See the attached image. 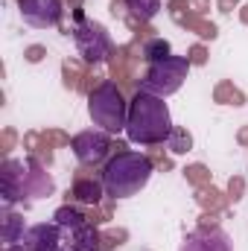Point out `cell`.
I'll return each mask as SVG.
<instances>
[{
	"label": "cell",
	"instance_id": "23",
	"mask_svg": "<svg viewBox=\"0 0 248 251\" xmlns=\"http://www.w3.org/2000/svg\"><path fill=\"white\" fill-rule=\"evenodd\" d=\"M167 149L173 152V155H184L193 149V134L187 131L184 126H173V131H170V137H167Z\"/></svg>",
	"mask_w": 248,
	"mask_h": 251
},
{
	"label": "cell",
	"instance_id": "20",
	"mask_svg": "<svg viewBox=\"0 0 248 251\" xmlns=\"http://www.w3.org/2000/svg\"><path fill=\"white\" fill-rule=\"evenodd\" d=\"M140 53H143V59H146L149 64H155V62H164V59H170V56H173V47H170V41H167V38H158V35H152V38H146V41H143Z\"/></svg>",
	"mask_w": 248,
	"mask_h": 251
},
{
	"label": "cell",
	"instance_id": "19",
	"mask_svg": "<svg viewBox=\"0 0 248 251\" xmlns=\"http://www.w3.org/2000/svg\"><path fill=\"white\" fill-rule=\"evenodd\" d=\"M24 216L21 213H12L9 207H6V213H3V243L6 246H18V243H24Z\"/></svg>",
	"mask_w": 248,
	"mask_h": 251
},
{
	"label": "cell",
	"instance_id": "35",
	"mask_svg": "<svg viewBox=\"0 0 248 251\" xmlns=\"http://www.w3.org/2000/svg\"><path fill=\"white\" fill-rule=\"evenodd\" d=\"M216 6H219L222 15H231L234 9H240V0H216Z\"/></svg>",
	"mask_w": 248,
	"mask_h": 251
},
{
	"label": "cell",
	"instance_id": "2",
	"mask_svg": "<svg viewBox=\"0 0 248 251\" xmlns=\"http://www.w3.org/2000/svg\"><path fill=\"white\" fill-rule=\"evenodd\" d=\"M152 170H155V164H152L149 155L128 152V149H125V152H117V155L105 164V170H102L105 193H108L111 199H128V196L140 193V190L149 184Z\"/></svg>",
	"mask_w": 248,
	"mask_h": 251
},
{
	"label": "cell",
	"instance_id": "10",
	"mask_svg": "<svg viewBox=\"0 0 248 251\" xmlns=\"http://www.w3.org/2000/svg\"><path fill=\"white\" fill-rule=\"evenodd\" d=\"M178 251H231V240L222 228H196L184 237Z\"/></svg>",
	"mask_w": 248,
	"mask_h": 251
},
{
	"label": "cell",
	"instance_id": "12",
	"mask_svg": "<svg viewBox=\"0 0 248 251\" xmlns=\"http://www.w3.org/2000/svg\"><path fill=\"white\" fill-rule=\"evenodd\" d=\"M102 196H105V184L102 181H97V178H91V176H76V181H73V187L67 193V199L70 201H79V204H99L102 201Z\"/></svg>",
	"mask_w": 248,
	"mask_h": 251
},
{
	"label": "cell",
	"instance_id": "40",
	"mask_svg": "<svg viewBox=\"0 0 248 251\" xmlns=\"http://www.w3.org/2000/svg\"><path fill=\"white\" fill-rule=\"evenodd\" d=\"M3 251H26V246H6Z\"/></svg>",
	"mask_w": 248,
	"mask_h": 251
},
{
	"label": "cell",
	"instance_id": "30",
	"mask_svg": "<svg viewBox=\"0 0 248 251\" xmlns=\"http://www.w3.org/2000/svg\"><path fill=\"white\" fill-rule=\"evenodd\" d=\"M187 59H190V64H207V59H210V53H207V47L204 44H193L190 50H187Z\"/></svg>",
	"mask_w": 248,
	"mask_h": 251
},
{
	"label": "cell",
	"instance_id": "5",
	"mask_svg": "<svg viewBox=\"0 0 248 251\" xmlns=\"http://www.w3.org/2000/svg\"><path fill=\"white\" fill-rule=\"evenodd\" d=\"M73 41H76V47H79V56L85 59L88 64H97V62H105V59H111V38H108V32H105V26L102 24H97V21H88V18H82V21H76L73 24Z\"/></svg>",
	"mask_w": 248,
	"mask_h": 251
},
{
	"label": "cell",
	"instance_id": "13",
	"mask_svg": "<svg viewBox=\"0 0 248 251\" xmlns=\"http://www.w3.org/2000/svg\"><path fill=\"white\" fill-rule=\"evenodd\" d=\"M53 178L47 176V167L38 164L35 158H26V193L32 199H41V196H53Z\"/></svg>",
	"mask_w": 248,
	"mask_h": 251
},
{
	"label": "cell",
	"instance_id": "17",
	"mask_svg": "<svg viewBox=\"0 0 248 251\" xmlns=\"http://www.w3.org/2000/svg\"><path fill=\"white\" fill-rule=\"evenodd\" d=\"M213 102H219V105H246V94L231 82V79H222V82H216V88H213Z\"/></svg>",
	"mask_w": 248,
	"mask_h": 251
},
{
	"label": "cell",
	"instance_id": "18",
	"mask_svg": "<svg viewBox=\"0 0 248 251\" xmlns=\"http://www.w3.org/2000/svg\"><path fill=\"white\" fill-rule=\"evenodd\" d=\"M62 79H64V88L67 91H82L85 79H88V70L79 59H64L62 62Z\"/></svg>",
	"mask_w": 248,
	"mask_h": 251
},
{
	"label": "cell",
	"instance_id": "38",
	"mask_svg": "<svg viewBox=\"0 0 248 251\" xmlns=\"http://www.w3.org/2000/svg\"><path fill=\"white\" fill-rule=\"evenodd\" d=\"M240 21H243V24H248V3L240 9Z\"/></svg>",
	"mask_w": 248,
	"mask_h": 251
},
{
	"label": "cell",
	"instance_id": "28",
	"mask_svg": "<svg viewBox=\"0 0 248 251\" xmlns=\"http://www.w3.org/2000/svg\"><path fill=\"white\" fill-rule=\"evenodd\" d=\"M243 196H246V178H243V176H231V178H228V201L237 204Z\"/></svg>",
	"mask_w": 248,
	"mask_h": 251
},
{
	"label": "cell",
	"instance_id": "16",
	"mask_svg": "<svg viewBox=\"0 0 248 251\" xmlns=\"http://www.w3.org/2000/svg\"><path fill=\"white\" fill-rule=\"evenodd\" d=\"M102 249V234L97 231V225H82L79 231H73L70 251H99Z\"/></svg>",
	"mask_w": 248,
	"mask_h": 251
},
{
	"label": "cell",
	"instance_id": "9",
	"mask_svg": "<svg viewBox=\"0 0 248 251\" xmlns=\"http://www.w3.org/2000/svg\"><path fill=\"white\" fill-rule=\"evenodd\" d=\"M0 193H3V204H15L21 199H26V164L24 161H12L6 158L3 170H0Z\"/></svg>",
	"mask_w": 248,
	"mask_h": 251
},
{
	"label": "cell",
	"instance_id": "1",
	"mask_svg": "<svg viewBox=\"0 0 248 251\" xmlns=\"http://www.w3.org/2000/svg\"><path fill=\"white\" fill-rule=\"evenodd\" d=\"M170 131H173V120L164 97L137 91L128 102V123H125L128 140L140 146H158V143H167Z\"/></svg>",
	"mask_w": 248,
	"mask_h": 251
},
{
	"label": "cell",
	"instance_id": "32",
	"mask_svg": "<svg viewBox=\"0 0 248 251\" xmlns=\"http://www.w3.org/2000/svg\"><path fill=\"white\" fill-rule=\"evenodd\" d=\"M15 140H18L15 128H3V137H0V149H3V155H9V152L15 149Z\"/></svg>",
	"mask_w": 248,
	"mask_h": 251
},
{
	"label": "cell",
	"instance_id": "41",
	"mask_svg": "<svg viewBox=\"0 0 248 251\" xmlns=\"http://www.w3.org/2000/svg\"><path fill=\"white\" fill-rule=\"evenodd\" d=\"M53 251H62V249H53Z\"/></svg>",
	"mask_w": 248,
	"mask_h": 251
},
{
	"label": "cell",
	"instance_id": "27",
	"mask_svg": "<svg viewBox=\"0 0 248 251\" xmlns=\"http://www.w3.org/2000/svg\"><path fill=\"white\" fill-rule=\"evenodd\" d=\"M167 12H170V18L175 24H181L187 15L193 12V6H190V0H167Z\"/></svg>",
	"mask_w": 248,
	"mask_h": 251
},
{
	"label": "cell",
	"instance_id": "4",
	"mask_svg": "<svg viewBox=\"0 0 248 251\" xmlns=\"http://www.w3.org/2000/svg\"><path fill=\"white\" fill-rule=\"evenodd\" d=\"M190 59L187 56H170L164 62L149 64V70L140 79V91L155 94V97H170L184 85L187 73H190Z\"/></svg>",
	"mask_w": 248,
	"mask_h": 251
},
{
	"label": "cell",
	"instance_id": "22",
	"mask_svg": "<svg viewBox=\"0 0 248 251\" xmlns=\"http://www.w3.org/2000/svg\"><path fill=\"white\" fill-rule=\"evenodd\" d=\"M178 26H184L187 32H196L198 38H204V41H213L216 35H219V29H216V24H210V21H204L201 15H196V12H190L184 21L178 24Z\"/></svg>",
	"mask_w": 248,
	"mask_h": 251
},
{
	"label": "cell",
	"instance_id": "33",
	"mask_svg": "<svg viewBox=\"0 0 248 251\" xmlns=\"http://www.w3.org/2000/svg\"><path fill=\"white\" fill-rule=\"evenodd\" d=\"M149 158H152V164H155L158 170H173V161L164 155V149H152V152H149Z\"/></svg>",
	"mask_w": 248,
	"mask_h": 251
},
{
	"label": "cell",
	"instance_id": "21",
	"mask_svg": "<svg viewBox=\"0 0 248 251\" xmlns=\"http://www.w3.org/2000/svg\"><path fill=\"white\" fill-rule=\"evenodd\" d=\"M53 219H56V225L70 228V231H79L82 225H88V213L79 210V207H73V204H62V207L53 213Z\"/></svg>",
	"mask_w": 248,
	"mask_h": 251
},
{
	"label": "cell",
	"instance_id": "34",
	"mask_svg": "<svg viewBox=\"0 0 248 251\" xmlns=\"http://www.w3.org/2000/svg\"><path fill=\"white\" fill-rule=\"evenodd\" d=\"M198 228H219V213H201L198 216Z\"/></svg>",
	"mask_w": 248,
	"mask_h": 251
},
{
	"label": "cell",
	"instance_id": "36",
	"mask_svg": "<svg viewBox=\"0 0 248 251\" xmlns=\"http://www.w3.org/2000/svg\"><path fill=\"white\" fill-rule=\"evenodd\" d=\"M190 6H193V12H196V15H201V18H204V15H207V9H210V0H190Z\"/></svg>",
	"mask_w": 248,
	"mask_h": 251
},
{
	"label": "cell",
	"instance_id": "39",
	"mask_svg": "<svg viewBox=\"0 0 248 251\" xmlns=\"http://www.w3.org/2000/svg\"><path fill=\"white\" fill-rule=\"evenodd\" d=\"M70 3V12H76V9H82V0H67Z\"/></svg>",
	"mask_w": 248,
	"mask_h": 251
},
{
	"label": "cell",
	"instance_id": "31",
	"mask_svg": "<svg viewBox=\"0 0 248 251\" xmlns=\"http://www.w3.org/2000/svg\"><path fill=\"white\" fill-rule=\"evenodd\" d=\"M44 56H47V47H41V44H29V47L24 50V59L29 64H38Z\"/></svg>",
	"mask_w": 248,
	"mask_h": 251
},
{
	"label": "cell",
	"instance_id": "7",
	"mask_svg": "<svg viewBox=\"0 0 248 251\" xmlns=\"http://www.w3.org/2000/svg\"><path fill=\"white\" fill-rule=\"evenodd\" d=\"M70 134H64L62 128H41V131H26L24 134V149L26 158H35L38 164L50 167L53 164V149L56 146H70Z\"/></svg>",
	"mask_w": 248,
	"mask_h": 251
},
{
	"label": "cell",
	"instance_id": "8",
	"mask_svg": "<svg viewBox=\"0 0 248 251\" xmlns=\"http://www.w3.org/2000/svg\"><path fill=\"white\" fill-rule=\"evenodd\" d=\"M21 6V18L29 26H59L62 24V0H18Z\"/></svg>",
	"mask_w": 248,
	"mask_h": 251
},
{
	"label": "cell",
	"instance_id": "6",
	"mask_svg": "<svg viewBox=\"0 0 248 251\" xmlns=\"http://www.w3.org/2000/svg\"><path fill=\"white\" fill-rule=\"evenodd\" d=\"M70 149H73V155H76V161H79L82 167H97V164L105 161V155L114 149V143H111L108 131L85 128V131H79V134L70 140Z\"/></svg>",
	"mask_w": 248,
	"mask_h": 251
},
{
	"label": "cell",
	"instance_id": "3",
	"mask_svg": "<svg viewBox=\"0 0 248 251\" xmlns=\"http://www.w3.org/2000/svg\"><path fill=\"white\" fill-rule=\"evenodd\" d=\"M88 114L108 134L123 131L125 123H128V102L123 97V88L117 82H99L88 94Z\"/></svg>",
	"mask_w": 248,
	"mask_h": 251
},
{
	"label": "cell",
	"instance_id": "37",
	"mask_svg": "<svg viewBox=\"0 0 248 251\" xmlns=\"http://www.w3.org/2000/svg\"><path fill=\"white\" fill-rule=\"evenodd\" d=\"M237 143H240V146H248V126H243V128L237 131Z\"/></svg>",
	"mask_w": 248,
	"mask_h": 251
},
{
	"label": "cell",
	"instance_id": "29",
	"mask_svg": "<svg viewBox=\"0 0 248 251\" xmlns=\"http://www.w3.org/2000/svg\"><path fill=\"white\" fill-rule=\"evenodd\" d=\"M125 240H128V231H125V228H111V231H105V234H102V246H105V249L123 246Z\"/></svg>",
	"mask_w": 248,
	"mask_h": 251
},
{
	"label": "cell",
	"instance_id": "25",
	"mask_svg": "<svg viewBox=\"0 0 248 251\" xmlns=\"http://www.w3.org/2000/svg\"><path fill=\"white\" fill-rule=\"evenodd\" d=\"M184 178L193 187H204V184H210V170L204 164H190V167H184Z\"/></svg>",
	"mask_w": 248,
	"mask_h": 251
},
{
	"label": "cell",
	"instance_id": "14",
	"mask_svg": "<svg viewBox=\"0 0 248 251\" xmlns=\"http://www.w3.org/2000/svg\"><path fill=\"white\" fill-rule=\"evenodd\" d=\"M137 56H131V47H120V50H114L111 53V76L120 82V88H128V85H134V70H131V64H134Z\"/></svg>",
	"mask_w": 248,
	"mask_h": 251
},
{
	"label": "cell",
	"instance_id": "11",
	"mask_svg": "<svg viewBox=\"0 0 248 251\" xmlns=\"http://www.w3.org/2000/svg\"><path fill=\"white\" fill-rule=\"evenodd\" d=\"M62 225H47V222H41V225H32L26 234H24V246L26 251H53L59 249V243H62V231H59Z\"/></svg>",
	"mask_w": 248,
	"mask_h": 251
},
{
	"label": "cell",
	"instance_id": "24",
	"mask_svg": "<svg viewBox=\"0 0 248 251\" xmlns=\"http://www.w3.org/2000/svg\"><path fill=\"white\" fill-rule=\"evenodd\" d=\"M125 9L134 15V18H140V21H152L158 12H161V0H125Z\"/></svg>",
	"mask_w": 248,
	"mask_h": 251
},
{
	"label": "cell",
	"instance_id": "15",
	"mask_svg": "<svg viewBox=\"0 0 248 251\" xmlns=\"http://www.w3.org/2000/svg\"><path fill=\"white\" fill-rule=\"evenodd\" d=\"M225 201H228V193L216 190L213 184H204V187H196V204L207 213H222L225 210Z\"/></svg>",
	"mask_w": 248,
	"mask_h": 251
},
{
	"label": "cell",
	"instance_id": "26",
	"mask_svg": "<svg viewBox=\"0 0 248 251\" xmlns=\"http://www.w3.org/2000/svg\"><path fill=\"white\" fill-rule=\"evenodd\" d=\"M111 201H99V204H94L91 210H88V222L91 225H102V222H108L111 219Z\"/></svg>",
	"mask_w": 248,
	"mask_h": 251
}]
</instances>
